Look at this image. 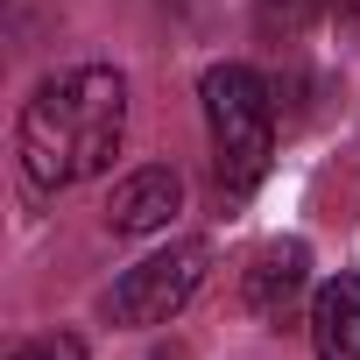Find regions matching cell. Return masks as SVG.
<instances>
[{"mask_svg": "<svg viewBox=\"0 0 360 360\" xmlns=\"http://www.w3.org/2000/svg\"><path fill=\"white\" fill-rule=\"evenodd\" d=\"M8 360H85V339H78V332H43V339L15 346Z\"/></svg>", "mask_w": 360, "mask_h": 360, "instance_id": "7", "label": "cell"}, {"mask_svg": "<svg viewBox=\"0 0 360 360\" xmlns=\"http://www.w3.org/2000/svg\"><path fill=\"white\" fill-rule=\"evenodd\" d=\"M176 212H184V176H176L169 162H141V169H127L120 184H113V198H106V226H113L120 240L162 233Z\"/></svg>", "mask_w": 360, "mask_h": 360, "instance_id": "4", "label": "cell"}, {"mask_svg": "<svg viewBox=\"0 0 360 360\" xmlns=\"http://www.w3.org/2000/svg\"><path fill=\"white\" fill-rule=\"evenodd\" d=\"M120 134H127V78L113 64L50 71L15 120V148L36 191H64V184L113 169Z\"/></svg>", "mask_w": 360, "mask_h": 360, "instance_id": "1", "label": "cell"}, {"mask_svg": "<svg viewBox=\"0 0 360 360\" xmlns=\"http://www.w3.org/2000/svg\"><path fill=\"white\" fill-rule=\"evenodd\" d=\"M205 269H212V248L205 240H176V248L120 269V283L106 290V318L113 325H169L176 311L198 297Z\"/></svg>", "mask_w": 360, "mask_h": 360, "instance_id": "3", "label": "cell"}, {"mask_svg": "<svg viewBox=\"0 0 360 360\" xmlns=\"http://www.w3.org/2000/svg\"><path fill=\"white\" fill-rule=\"evenodd\" d=\"M339 29H346V36L360 43V0H346V8H339Z\"/></svg>", "mask_w": 360, "mask_h": 360, "instance_id": "9", "label": "cell"}, {"mask_svg": "<svg viewBox=\"0 0 360 360\" xmlns=\"http://www.w3.org/2000/svg\"><path fill=\"white\" fill-rule=\"evenodd\" d=\"M311 8H318V0H269L262 15H269V22H283V29H297V22H304Z\"/></svg>", "mask_w": 360, "mask_h": 360, "instance_id": "8", "label": "cell"}, {"mask_svg": "<svg viewBox=\"0 0 360 360\" xmlns=\"http://www.w3.org/2000/svg\"><path fill=\"white\" fill-rule=\"evenodd\" d=\"M198 106H205V134H212V176L226 198H248L269 155H276V99L262 85V71L248 64H212L198 78Z\"/></svg>", "mask_w": 360, "mask_h": 360, "instance_id": "2", "label": "cell"}, {"mask_svg": "<svg viewBox=\"0 0 360 360\" xmlns=\"http://www.w3.org/2000/svg\"><path fill=\"white\" fill-rule=\"evenodd\" d=\"M304 290H311V248H304V240L262 248V255L248 262V283H240V297H248V311H255L262 325H290L297 304H304Z\"/></svg>", "mask_w": 360, "mask_h": 360, "instance_id": "5", "label": "cell"}, {"mask_svg": "<svg viewBox=\"0 0 360 360\" xmlns=\"http://www.w3.org/2000/svg\"><path fill=\"white\" fill-rule=\"evenodd\" d=\"M311 353L318 360H360V276L339 269L311 290Z\"/></svg>", "mask_w": 360, "mask_h": 360, "instance_id": "6", "label": "cell"}]
</instances>
